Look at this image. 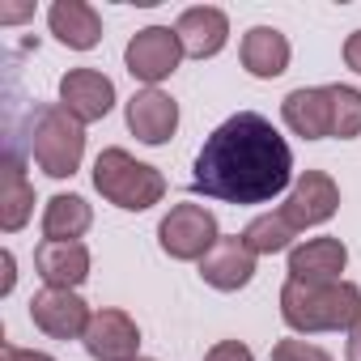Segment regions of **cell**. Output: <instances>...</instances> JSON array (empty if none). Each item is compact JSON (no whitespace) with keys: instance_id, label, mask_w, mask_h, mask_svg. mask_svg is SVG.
Masks as SVG:
<instances>
[{"instance_id":"28","label":"cell","mask_w":361,"mask_h":361,"mask_svg":"<svg viewBox=\"0 0 361 361\" xmlns=\"http://www.w3.org/2000/svg\"><path fill=\"white\" fill-rule=\"evenodd\" d=\"M13 289V255L5 251V281H0V293H9Z\"/></svg>"},{"instance_id":"21","label":"cell","mask_w":361,"mask_h":361,"mask_svg":"<svg viewBox=\"0 0 361 361\" xmlns=\"http://www.w3.org/2000/svg\"><path fill=\"white\" fill-rule=\"evenodd\" d=\"M293 226L281 217V213H264V217H255L247 230H243V243L255 251V255H272V251H285L289 243H293Z\"/></svg>"},{"instance_id":"17","label":"cell","mask_w":361,"mask_h":361,"mask_svg":"<svg viewBox=\"0 0 361 361\" xmlns=\"http://www.w3.org/2000/svg\"><path fill=\"white\" fill-rule=\"evenodd\" d=\"M47 22H51V35L64 47H73V51H90L102 39V22H98V13L85 5V0H56Z\"/></svg>"},{"instance_id":"3","label":"cell","mask_w":361,"mask_h":361,"mask_svg":"<svg viewBox=\"0 0 361 361\" xmlns=\"http://www.w3.org/2000/svg\"><path fill=\"white\" fill-rule=\"evenodd\" d=\"M94 188L115 209L140 213V209H153L166 196V178L153 166L136 161L128 149H102L98 161H94Z\"/></svg>"},{"instance_id":"1","label":"cell","mask_w":361,"mask_h":361,"mask_svg":"<svg viewBox=\"0 0 361 361\" xmlns=\"http://www.w3.org/2000/svg\"><path fill=\"white\" fill-rule=\"evenodd\" d=\"M293 178L285 136L255 111L230 115L196 153L192 188L226 204H268Z\"/></svg>"},{"instance_id":"13","label":"cell","mask_w":361,"mask_h":361,"mask_svg":"<svg viewBox=\"0 0 361 361\" xmlns=\"http://www.w3.org/2000/svg\"><path fill=\"white\" fill-rule=\"evenodd\" d=\"M200 276H204V285L234 293L255 276V251L243 238H217V247L200 259Z\"/></svg>"},{"instance_id":"14","label":"cell","mask_w":361,"mask_h":361,"mask_svg":"<svg viewBox=\"0 0 361 361\" xmlns=\"http://www.w3.org/2000/svg\"><path fill=\"white\" fill-rule=\"evenodd\" d=\"M178 43H183V56H196V60H209L226 47L230 39V18L213 5H200V9H188L174 26Z\"/></svg>"},{"instance_id":"6","label":"cell","mask_w":361,"mask_h":361,"mask_svg":"<svg viewBox=\"0 0 361 361\" xmlns=\"http://www.w3.org/2000/svg\"><path fill=\"white\" fill-rule=\"evenodd\" d=\"M123 60H128V73L153 90L157 81H166L178 68V60H183V43H178V35L170 26H149V30H140L128 43Z\"/></svg>"},{"instance_id":"7","label":"cell","mask_w":361,"mask_h":361,"mask_svg":"<svg viewBox=\"0 0 361 361\" xmlns=\"http://www.w3.org/2000/svg\"><path fill=\"white\" fill-rule=\"evenodd\" d=\"M336 209H340V188L331 183V174L306 170L298 183H293L289 200L281 204V217H285L293 230H306V226H323Z\"/></svg>"},{"instance_id":"18","label":"cell","mask_w":361,"mask_h":361,"mask_svg":"<svg viewBox=\"0 0 361 361\" xmlns=\"http://www.w3.org/2000/svg\"><path fill=\"white\" fill-rule=\"evenodd\" d=\"M243 68L251 77H281L289 68V39L276 30V26H255L243 35Z\"/></svg>"},{"instance_id":"23","label":"cell","mask_w":361,"mask_h":361,"mask_svg":"<svg viewBox=\"0 0 361 361\" xmlns=\"http://www.w3.org/2000/svg\"><path fill=\"white\" fill-rule=\"evenodd\" d=\"M272 361H331V353H323L319 344H306V340H281L272 348Z\"/></svg>"},{"instance_id":"26","label":"cell","mask_w":361,"mask_h":361,"mask_svg":"<svg viewBox=\"0 0 361 361\" xmlns=\"http://www.w3.org/2000/svg\"><path fill=\"white\" fill-rule=\"evenodd\" d=\"M344 64H348L353 73H361V30L348 35V43H344Z\"/></svg>"},{"instance_id":"9","label":"cell","mask_w":361,"mask_h":361,"mask_svg":"<svg viewBox=\"0 0 361 361\" xmlns=\"http://www.w3.org/2000/svg\"><path fill=\"white\" fill-rule=\"evenodd\" d=\"M85 353L94 361H136L140 353V331L123 310H94L90 327H85Z\"/></svg>"},{"instance_id":"12","label":"cell","mask_w":361,"mask_h":361,"mask_svg":"<svg viewBox=\"0 0 361 361\" xmlns=\"http://www.w3.org/2000/svg\"><path fill=\"white\" fill-rule=\"evenodd\" d=\"M348 264V251L340 238H310L302 247L289 251V281H306V285H336L340 272Z\"/></svg>"},{"instance_id":"19","label":"cell","mask_w":361,"mask_h":361,"mask_svg":"<svg viewBox=\"0 0 361 361\" xmlns=\"http://www.w3.org/2000/svg\"><path fill=\"white\" fill-rule=\"evenodd\" d=\"M30 213H35V188L18 157H5V166H0V226L13 234L30 221Z\"/></svg>"},{"instance_id":"20","label":"cell","mask_w":361,"mask_h":361,"mask_svg":"<svg viewBox=\"0 0 361 361\" xmlns=\"http://www.w3.org/2000/svg\"><path fill=\"white\" fill-rule=\"evenodd\" d=\"M94 213L81 196H51L43 209V238L47 243H77L90 230Z\"/></svg>"},{"instance_id":"30","label":"cell","mask_w":361,"mask_h":361,"mask_svg":"<svg viewBox=\"0 0 361 361\" xmlns=\"http://www.w3.org/2000/svg\"><path fill=\"white\" fill-rule=\"evenodd\" d=\"M136 361H153V357H136Z\"/></svg>"},{"instance_id":"5","label":"cell","mask_w":361,"mask_h":361,"mask_svg":"<svg viewBox=\"0 0 361 361\" xmlns=\"http://www.w3.org/2000/svg\"><path fill=\"white\" fill-rule=\"evenodd\" d=\"M161 251L170 259H204L217 247V217L204 204H174L157 226Z\"/></svg>"},{"instance_id":"11","label":"cell","mask_w":361,"mask_h":361,"mask_svg":"<svg viewBox=\"0 0 361 361\" xmlns=\"http://www.w3.org/2000/svg\"><path fill=\"white\" fill-rule=\"evenodd\" d=\"M128 128L145 145H166L178 128V102L161 90H140L128 98Z\"/></svg>"},{"instance_id":"15","label":"cell","mask_w":361,"mask_h":361,"mask_svg":"<svg viewBox=\"0 0 361 361\" xmlns=\"http://www.w3.org/2000/svg\"><path fill=\"white\" fill-rule=\"evenodd\" d=\"M35 268L47 289H77L90 276V251L81 243H43L35 251Z\"/></svg>"},{"instance_id":"16","label":"cell","mask_w":361,"mask_h":361,"mask_svg":"<svg viewBox=\"0 0 361 361\" xmlns=\"http://www.w3.org/2000/svg\"><path fill=\"white\" fill-rule=\"evenodd\" d=\"M281 115H285V123L298 136L323 140V136H331V90L327 85H319V90H293L285 98Z\"/></svg>"},{"instance_id":"10","label":"cell","mask_w":361,"mask_h":361,"mask_svg":"<svg viewBox=\"0 0 361 361\" xmlns=\"http://www.w3.org/2000/svg\"><path fill=\"white\" fill-rule=\"evenodd\" d=\"M60 106H64L73 119L94 123V119H102V115L115 106V85H111V77H102L98 68H73V73H64V81H60Z\"/></svg>"},{"instance_id":"8","label":"cell","mask_w":361,"mask_h":361,"mask_svg":"<svg viewBox=\"0 0 361 361\" xmlns=\"http://www.w3.org/2000/svg\"><path fill=\"white\" fill-rule=\"evenodd\" d=\"M30 319H35V327H43L56 340H77V336H85L94 314L73 289H43L30 298Z\"/></svg>"},{"instance_id":"25","label":"cell","mask_w":361,"mask_h":361,"mask_svg":"<svg viewBox=\"0 0 361 361\" xmlns=\"http://www.w3.org/2000/svg\"><path fill=\"white\" fill-rule=\"evenodd\" d=\"M0 361H56V357L35 353V348H13V344H0Z\"/></svg>"},{"instance_id":"4","label":"cell","mask_w":361,"mask_h":361,"mask_svg":"<svg viewBox=\"0 0 361 361\" xmlns=\"http://www.w3.org/2000/svg\"><path fill=\"white\" fill-rule=\"evenodd\" d=\"M30 153H35L39 170H47L51 178H68V174H77L81 153H85L81 119H73L64 106H43V111L35 115Z\"/></svg>"},{"instance_id":"2","label":"cell","mask_w":361,"mask_h":361,"mask_svg":"<svg viewBox=\"0 0 361 361\" xmlns=\"http://www.w3.org/2000/svg\"><path fill=\"white\" fill-rule=\"evenodd\" d=\"M281 314L293 331H353L361 323V289L348 281L336 285L285 281Z\"/></svg>"},{"instance_id":"24","label":"cell","mask_w":361,"mask_h":361,"mask_svg":"<svg viewBox=\"0 0 361 361\" xmlns=\"http://www.w3.org/2000/svg\"><path fill=\"white\" fill-rule=\"evenodd\" d=\"M204 361H255V357H251L247 344H238V340H221V344H213V348L204 353Z\"/></svg>"},{"instance_id":"22","label":"cell","mask_w":361,"mask_h":361,"mask_svg":"<svg viewBox=\"0 0 361 361\" xmlns=\"http://www.w3.org/2000/svg\"><path fill=\"white\" fill-rule=\"evenodd\" d=\"M331 90V136L353 140L361 136V90L353 85H327Z\"/></svg>"},{"instance_id":"29","label":"cell","mask_w":361,"mask_h":361,"mask_svg":"<svg viewBox=\"0 0 361 361\" xmlns=\"http://www.w3.org/2000/svg\"><path fill=\"white\" fill-rule=\"evenodd\" d=\"M26 13H30V9H26V5H22V9H0V18H5V22H22V18H26Z\"/></svg>"},{"instance_id":"27","label":"cell","mask_w":361,"mask_h":361,"mask_svg":"<svg viewBox=\"0 0 361 361\" xmlns=\"http://www.w3.org/2000/svg\"><path fill=\"white\" fill-rule=\"evenodd\" d=\"M348 361H361V323L348 331Z\"/></svg>"}]
</instances>
